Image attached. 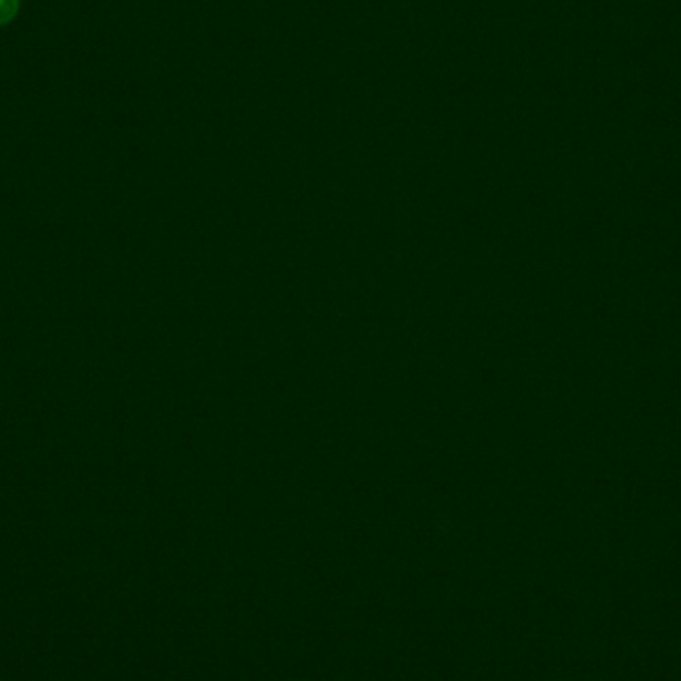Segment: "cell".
I'll list each match as a JSON object with an SVG mask.
<instances>
[{
    "mask_svg": "<svg viewBox=\"0 0 681 681\" xmlns=\"http://www.w3.org/2000/svg\"><path fill=\"white\" fill-rule=\"evenodd\" d=\"M20 8V0H0V26L10 24Z\"/></svg>",
    "mask_w": 681,
    "mask_h": 681,
    "instance_id": "1",
    "label": "cell"
}]
</instances>
